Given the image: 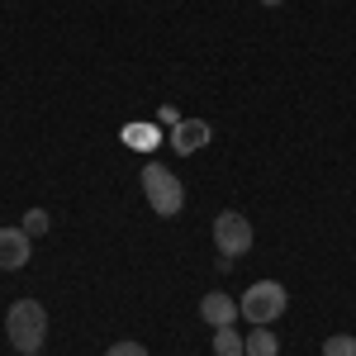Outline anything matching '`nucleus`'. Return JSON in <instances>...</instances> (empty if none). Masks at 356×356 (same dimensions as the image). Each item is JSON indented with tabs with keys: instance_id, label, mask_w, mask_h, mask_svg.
I'll return each mask as SVG.
<instances>
[{
	"instance_id": "39448f33",
	"label": "nucleus",
	"mask_w": 356,
	"mask_h": 356,
	"mask_svg": "<svg viewBox=\"0 0 356 356\" xmlns=\"http://www.w3.org/2000/svg\"><path fill=\"white\" fill-rule=\"evenodd\" d=\"M33 257V238L24 228H0V271H24Z\"/></svg>"
},
{
	"instance_id": "f257e3e1",
	"label": "nucleus",
	"mask_w": 356,
	"mask_h": 356,
	"mask_svg": "<svg viewBox=\"0 0 356 356\" xmlns=\"http://www.w3.org/2000/svg\"><path fill=\"white\" fill-rule=\"evenodd\" d=\"M5 332H10V347L19 356H38L43 337H48V309L38 300H15L5 314Z\"/></svg>"
},
{
	"instance_id": "9b49d317",
	"label": "nucleus",
	"mask_w": 356,
	"mask_h": 356,
	"mask_svg": "<svg viewBox=\"0 0 356 356\" xmlns=\"http://www.w3.org/2000/svg\"><path fill=\"white\" fill-rule=\"evenodd\" d=\"M48 223H53V219H48V209H29L19 228H24L29 238H43V233H48Z\"/></svg>"
},
{
	"instance_id": "4468645a",
	"label": "nucleus",
	"mask_w": 356,
	"mask_h": 356,
	"mask_svg": "<svg viewBox=\"0 0 356 356\" xmlns=\"http://www.w3.org/2000/svg\"><path fill=\"white\" fill-rule=\"evenodd\" d=\"M261 5H280V0H261Z\"/></svg>"
},
{
	"instance_id": "20e7f679",
	"label": "nucleus",
	"mask_w": 356,
	"mask_h": 356,
	"mask_svg": "<svg viewBox=\"0 0 356 356\" xmlns=\"http://www.w3.org/2000/svg\"><path fill=\"white\" fill-rule=\"evenodd\" d=\"M214 247H219V266L228 271L233 266V257H243L247 247H252V219H243L238 209H223L219 219H214Z\"/></svg>"
},
{
	"instance_id": "f8f14e48",
	"label": "nucleus",
	"mask_w": 356,
	"mask_h": 356,
	"mask_svg": "<svg viewBox=\"0 0 356 356\" xmlns=\"http://www.w3.org/2000/svg\"><path fill=\"white\" fill-rule=\"evenodd\" d=\"M105 356H147V347H143V342H114Z\"/></svg>"
},
{
	"instance_id": "f03ea898",
	"label": "nucleus",
	"mask_w": 356,
	"mask_h": 356,
	"mask_svg": "<svg viewBox=\"0 0 356 356\" xmlns=\"http://www.w3.org/2000/svg\"><path fill=\"white\" fill-rule=\"evenodd\" d=\"M143 195H147V204H152L157 219H176V214L186 209V186H181V176L166 171L162 162L143 166Z\"/></svg>"
},
{
	"instance_id": "ddd939ff",
	"label": "nucleus",
	"mask_w": 356,
	"mask_h": 356,
	"mask_svg": "<svg viewBox=\"0 0 356 356\" xmlns=\"http://www.w3.org/2000/svg\"><path fill=\"white\" fill-rule=\"evenodd\" d=\"M157 124H166V129H176V124H181V114L171 110V105H162V110H157Z\"/></svg>"
},
{
	"instance_id": "6e6552de",
	"label": "nucleus",
	"mask_w": 356,
	"mask_h": 356,
	"mask_svg": "<svg viewBox=\"0 0 356 356\" xmlns=\"http://www.w3.org/2000/svg\"><path fill=\"white\" fill-rule=\"evenodd\" d=\"M214 356H247V337L238 328H214Z\"/></svg>"
},
{
	"instance_id": "7ed1b4c3",
	"label": "nucleus",
	"mask_w": 356,
	"mask_h": 356,
	"mask_svg": "<svg viewBox=\"0 0 356 356\" xmlns=\"http://www.w3.org/2000/svg\"><path fill=\"white\" fill-rule=\"evenodd\" d=\"M285 304H290V295H285V285H280V280H257L252 290H243L238 314H243L252 328H271L275 318L285 314Z\"/></svg>"
},
{
	"instance_id": "1a4fd4ad",
	"label": "nucleus",
	"mask_w": 356,
	"mask_h": 356,
	"mask_svg": "<svg viewBox=\"0 0 356 356\" xmlns=\"http://www.w3.org/2000/svg\"><path fill=\"white\" fill-rule=\"evenodd\" d=\"M247 356H280V337L271 328H252L247 332Z\"/></svg>"
},
{
	"instance_id": "9d476101",
	"label": "nucleus",
	"mask_w": 356,
	"mask_h": 356,
	"mask_svg": "<svg viewBox=\"0 0 356 356\" xmlns=\"http://www.w3.org/2000/svg\"><path fill=\"white\" fill-rule=\"evenodd\" d=\"M323 356H356V332H332L323 342Z\"/></svg>"
},
{
	"instance_id": "0eeeda50",
	"label": "nucleus",
	"mask_w": 356,
	"mask_h": 356,
	"mask_svg": "<svg viewBox=\"0 0 356 356\" xmlns=\"http://www.w3.org/2000/svg\"><path fill=\"white\" fill-rule=\"evenodd\" d=\"M200 318L214 323V328H233L243 314H238V300H233V295H219V290H214V295L200 300Z\"/></svg>"
},
{
	"instance_id": "423d86ee",
	"label": "nucleus",
	"mask_w": 356,
	"mask_h": 356,
	"mask_svg": "<svg viewBox=\"0 0 356 356\" xmlns=\"http://www.w3.org/2000/svg\"><path fill=\"white\" fill-rule=\"evenodd\" d=\"M209 138H214V129H209L204 119H181V124L171 129V147H176L181 157H191V152H200Z\"/></svg>"
}]
</instances>
